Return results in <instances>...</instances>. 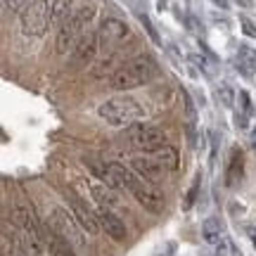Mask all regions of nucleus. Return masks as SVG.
<instances>
[{
    "mask_svg": "<svg viewBox=\"0 0 256 256\" xmlns=\"http://www.w3.org/2000/svg\"><path fill=\"white\" fill-rule=\"evenodd\" d=\"M156 62L150 55L130 57L121 64V69L110 76V86L114 90H133L138 86H145L152 76H156Z\"/></svg>",
    "mask_w": 256,
    "mask_h": 256,
    "instance_id": "f257e3e1",
    "label": "nucleus"
},
{
    "mask_svg": "<svg viewBox=\"0 0 256 256\" xmlns=\"http://www.w3.org/2000/svg\"><path fill=\"white\" fill-rule=\"evenodd\" d=\"M100 116L112 126H130L145 116V110L138 100L130 95H121V98H112V100L100 104Z\"/></svg>",
    "mask_w": 256,
    "mask_h": 256,
    "instance_id": "f03ea898",
    "label": "nucleus"
},
{
    "mask_svg": "<svg viewBox=\"0 0 256 256\" xmlns=\"http://www.w3.org/2000/svg\"><path fill=\"white\" fill-rule=\"evenodd\" d=\"M48 226L55 230L57 235H62L74 249H86V230L81 228V223L76 220V216L69 214L66 209L57 206V209L50 214Z\"/></svg>",
    "mask_w": 256,
    "mask_h": 256,
    "instance_id": "7ed1b4c3",
    "label": "nucleus"
},
{
    "mask_svg": "<svg viewBox=\"0 0 256 256\" xmlns=\"http://www.w3.org/2000/svg\"><path fill=\"white\" fill-rule=\"evenodd\" d=\"M50 8H52V5H48V0H34V2L22 12V17H19L22 34L28 38L43 36L48 31V26H50Z\"/></svg>",
    "mask_w": 256,
    "mask_h": 256,
    "instance_id": "20e7f679",
    "label": "nucleus"
},
{
    "mask_svg": "<svg viewBox=\"0 0 256 256\" xmlns=\"http://www.w3.org/2000/svg\"><path fill=\"white\" fill-rule=\"evenodd\" d=\"M128 142L138 150L145 152H156L159 147L166 145V133L156 126H145V124H130L128 126Z\"/></svg>",
    "mask_w": 256,
    "mask_h": 256,
    "instance_id": "39448f33",
    "label": "nucleus"
},
{
    "mask_svg": "<svg viewBox=\"0 0 256 256\" xmlns=\"http://www.w3.org/2000/svg\"><path fill=\"white\" fill-rule=\"evenodd\" d=\"M130 36L128 26L121 22V19H114V17H107L102 19L100 28H98V38H100V46L107 50V48H116L121 46L126 38Z\"/></svg>",
    "mask_w": 256,
    "mask_h": 256,
    "instance_id": "423d86ee",
    "label": "nucleus"
},
{
    "mask_svg": "<svg viewBox=\"0 0 256 256\" xmlns=\"http://www.w3.org/2000/svg\"><path fill=\"white\" fill-rule=\"evenodd\" d=\"M98 50H100V38H98V34H83L81 40H78L76 48L72 50V66L74 69L88 66V62L95 60Z\"/></svg>",
    "mask_w": 256,
    "mask_h": 256,
    "instance_id": "0eeeda50",
    "label": "nucleus"
},
{
    "mask_svg": "<svg viewBox=\"0 0 256 256\" xmlns=\"http://www.w3.org/2000/svg\"><path fill=\"white\" fill-rule=\"evenodd\" d=\"M133 197H136L138 202H140V206H145L147 211H152V214H159V211L164 209V194L156 190L154 185H150L145 180H140L138 183V188L133 190Z\"/></svg>",
    "mask_w": 256,
    "mask_h": 256,
    "instance_id": "6e6552de",
    "label": "nucleus"
},
{
    "mask_svg": "<svg viewBox=\"0 0 256 256\" xmlns=\"http://www.w3.org/2000/svg\"><path fill=\"white\" fill-rule=\"evenodd\" d=\"M98 214V220H100V226H102V230L110 235L112 240H116V242H124L126 240V235H128V230H126V223L114 214L112 209H98L95 211Z\"/></svg>",
    "mask_w": 256,
    "mask_h": 256,
    "instance_id": "1a4fd4ad",
    "label": "nucleus"
},
{
    "mask_svg": "<svg viewBox=\"0 0 256 256\" xmlns=\"http://www.w3.org/2000/svg\"><path fill=\"white\" fill-rule=\"evenodd\" d=\"M69 204H72V211H74V216H76V220L81 223V228L86 230L88 235H98L102 230L100 220H98V214H92V211L88 209L81 200H76L74 194H69Z\"/></svg>",
    "mask_w": 256,
    "mask_h": 256,
    "instance_id": "9d476101",
    "label": "nucleus"
},
{
    "mask_svg": "<svg viewBox=\"0 0 256 256\" xmlns=\"http://www.w3.org/2000/svg\"><path fill=\"white\" fill-rule=\"evenodd\" d=\"M130 168L140 178H145L147 183H159L162 176H164V166L159 164L156 159H150V156H133L130 159Z\"/></svg>",
    "mask_w": 256,
    "mask_h": 256,
    "instance_id": "9b49d317",
    "label": "nucleus"
},
{
    "mask_svg": "<svg viewBox=\"0 0 256 256\" xmlns=\"http://www.w3.org/2000/svg\"><path fill=\"white\" fill-rule=\"evenodd\" d=\"M81 36H83V31L78 28V24H76L74 19H69V22L57 31V40H55L57 55H66L72 48H76V43L81 40Z\"/></svg>",
    "mask_w": 256,
    "mask_h": 256,
    "instance_id": "f8f14e48",
    "label": "nucleus"
},
{
    "mask_svg": "<svg viewBox=\"0 0 256 256\" xmlns=\"http://www.w3.org/2000/svg\"><path fill=\"white\" fill-rule=\"evenodd\" d=\"M40 235H43V242H46V247H48V252H50V256H76V249H74L72 244L62 238V235H57V232L50 228L48 223L43 226Z\"/></svg>",
    "mask_w": 256,
    "mask_h": 256,
    "instance_id": "ddd939ff",
    "label": "nucleus"
},
{
    "mask_svg": "<svg viewBox=\"0 0 256 256\" xmlns=\"http://www.w3.org/2000/svg\"><path fill=\"white\" fill-rule=\"evenodd\" d=\"M110 171H112V178H114L116 188H124V190L133 192L138 188V183H140V178H138L136 171L124 164H119V162H110Z\"/></svg>",
    "mask_w": 256,
    "mask_h": 256,
    "instance_id": "4468645a",
    "label": "nucleus"
},
{
    "mask_svg": "<svg viewBox=\"0 0 256 256\" xmlns=\"http://www.w3.org/2000/svg\"><path fill=\"white\" fill-rule=\"evenodd\" d=\"M242 174H244V156H242V150L235 145L230 150L228 171H226V185H228V188H238L240 180H242Z\"/></svg>",
    "mask_w": 256,
    "mask_h": 256,
    "instance_id": "2eb2a0df",
    "label": "nucleus"
},
{
    "mask_svg": "<svg viewBox=\"0 0 256 256\" xmlns=\"http://www.w3.org/2000/svg\"><path fill=\"white\" fill-rule=\"evenodd\" d=\"M232 64H235V69H240V74L252 76L256 72V50H252L249 46H240L238 55L232 57Z\"/></svg>",
    "mask_w": 256,
    "mask_h": 256,
    "instance_id": "dca6fc26",
    "label": "nucleus"
},
{
    "mask_svg": "<svg viewBox=\"0 0 256 256\" xmlns=\"http://www.w3.org/2000/svg\"><path fill=\"white\" fill-rule=\"evenodd\" d=\"M90 192H92V200L98 202L102 209H116V206H121L119 194L112 190L110 185H90Z\"/></svg>",
    "mask_w": 256,
    "mask_h": 256,
    "instance_id": "f3484780",
    "label": "nucleus"
},
{
    "mask_svg": "<svg viewBox=\"0 0 256 256\" xmlns=\"http://www.w3.org/2000/svg\"><path fill=\"white\" fill-rule=\"evenodd\" d=\"M202 238L206 240L209 244H218L220 240L226 238V226L218 216H211L202 223Z\"/></svg>",
    "mask_w": 256,
    "mask_h": 256,
    "instance_id": "a211bd4d",
    "label": "nucleus"
},
{
    "mask_svg": "<svg viewBox=\"0 0 256 256\" xmlns=\"http://www.w3.org/2000/svg\"><path fill=\"white\" fill-rule=\"evenodd\" d=\"M72 0H55L50 8V26L62 28L69 19H72Z\"/></svg>",
    "mask_w": 256,
    "mask_h": 256,
    "instance_id": "6ab92c4d",
    "label": "nucleus"
},
{
    "mask_svg": "<svg viewBox=\"0 0 256 256\" xmlns=\"http://www.w3.org/2000/svg\"><path fill=\"white\" fill-rule=\"evenodd\" d=\"M121 66H119V55L116 52H110L107 57H102L100 62H95L92 66V76L95 78H102V76H107V74H116Z\"/></svg>",
    "mask_w": 256,
    "mask_h": 256,
    "instance_id": "aec40b11",
    "label": "nucleus"
},
{
    "mask_svg": "<svg viewBox=\"0 0 256 256\" xmlns=\"http://www.w3.org/2000/svg\"><path fill=\"white\" fill-rule=\"evenodd\" d=\"M154 159L164 166V168H168V171L178 168V150H176V147H171V145L159 147V150L154 152Z\"/></svg>",
    "mask_w": 256,
    "mask_h": 256,
    "instance_id": "412c9836",
    "label": "nucleus"
},
{
    "mask_svg": "<svg viewBox=\"0 0 256 256\" xmlns=\"http://www.w3.org/2000/svg\"><path fill=\"white\" fill-rule=\"evenodd\" d=\"M180 98H183V110H185V119H188V126H190V136L194 133V124H197V107L192 102L188 88H180Z\"/></svg>",
    "mask_w": 256,
    "mask_h": 256,
    "instance_id": "4be33fe9",
    "label": "nucleus"
},
{
    "mask_svg": "<svg viewBox=\"0 0 256 256\" xmlns=\"http://www.w3.org/2000/svg\"><path fill=\"white\" fill-rule=\"evenodd\" d=\"M216 95H218V102L226 110H232V107H235V98H238V95H235L230 83H220L218 88H216Z\"/></svg>",
    "mask_w": 256,
    "mask_h": 256,
    "instance_id": "5701e85b",
    "label": "nucleus"
},
{
    "mask_svg": "<svg viewBox=\"0 0 256 256\" xmlns=\"http://www.w3.org/2000/svg\"><path fill=\"white\" fill-rule=\"evenodd\" d=\"M214 247H216V249H214V254H216V256H242V252L238 249V244H235L228 235L220 240L218 244H214Z\"/></svg>",
    "mask_w": 256,
    "mask_h": 256,
    "instance_id": "b1692460",
    "label": "nucleus"
},
{
    "mask_svg": "<svg viewBox=\"0 0 256 256\" xmlns=\"http://www.w3.org/2000/svg\"><path fill=\"white\" fill-rule=\"evenodd\" d=\"M200 183H202V174H197L194 176V180H192V185H190V190H188V194H185V200H183V209L185 211H190L192 206H194L197 194H200Z\"/></svg>",
    "mask_w": 256,
    "mask_h": 256,
    "instance_id": "393cba45",
    "label": "nucleus"
},
{
    "mask_svg": "<svg viewBox=\"0 0 256 256\" xmlns=\"http://www.w3.org/2000/svg\"><path fill=\"white\" fill-rule=\"evenodd\" d=\"M138 19H140V24L145 26V31H147V36H150V40H152L154 46H162V38H159V34H156L154 24L150 22V17H147V14H142V12H140V14H138Z\"/></svg>",
    "mask_w": 256,
    "mask_h": 256,
    "instance_id": "a878e982",
    "label": "nucleus"
},
{
    "mask_svg": "<svg viewBox=\"0 0 256 256\" xmlns=\"http://www.w3.org/2000/svg\"><path fill=\"white\" fill-rule=\"evenodd\" d=\"M2 5H5V12L17 14V12H24L31 2H28V0H2Z\"/></svg>",
    "mask_w": 256,
    "mask_h": 256,
    "instance_id": "bb28decb",
    "label": "nucleus"
},
{
    "mask_svg": "<svg viewBox=\"0 0 256 256\" xmlns=\"http://www.w3.org/2000/svg\"><path fill=\"white\" fill-rule=\"evenodd\" d=\"M240 102H242V114L254 116V104H252V100H249V95L244 90H240Z\"/></svg>",
    "mask_w": 256,
    "mask_h": 256,
    "instance_id": "cd10ccee",
    "label": "nucleus"
},
{
    "mask_svg": "<svg viewBox=\"0 0 256 256\" xmlns=\"http://www.w3.org/2000/svg\"><path fill=\"white\" fill-rule=\"evenodd\" d=\"M190 60H192L194 64H197V66H200V69H202L204 74H211V72H214V66H211L209 60H206L204 55H190Z\"/></svg>",
    "mask_w": 256,
    "mask_h": 256,
    "instance_id": "c85d7f7f",
    "label": "nucleus"
},
{
    "mask_svg": "<svg viewBox=\"0 0 256 256\" xmlns=\"http://www.w3.org/2000/svg\"><path fill=\"white\" fill-rule=\"evenodd\" d=\"M240 26H242V31H244L249 38H256V24L252 22V19L240 17Z\"/></svg>",
    "mask_w": 256,
    "mask_h": 256,
    "instance_id": "c756f323",
    "label": "nucleus"
},
{
    "mask_svg": "<svg viewBox=\"0 0 256 256\" xmlns=\"http://www.w3.org/2000/svg\"><path fill=\"white\" fill-rule=\"evenodd\" d=\"M232 121H235L238 130H247V128H249V116H247V114H242V112H235Z\"/></svg>",
    "mask_w": 256,
    "mask_h": 256,
    "instance_id": "7c9ffc66",
    "label": "nucleus"
},
{
    "mask_svg": "<svg viewBox=\"0 0 256 256\" xmlns=\"http://www.w3.org/2000/svg\"><path fill=\"white\" fill-rule=\"evenodd\" d=\"M185 24H188V28H190L192 34H202L200 22H197V19H194V17H188V19H185Z\"/></svg>",
    "mask_w": 256,
    "mask_h": 256,
    "instance_id": "2f4dec72",
    "label": "nucleus"
},
{
    "mask_svg": "<svg viewBox=\"0 0 256 256\" xmlns=\"http://www.w3.org/2000/svg\"><path fill=\"white\" fill-rule=\"evenodd\" d=\"M174 252H176V244H174V242H168V244H166V249H164V252H159V254H156V256H171V254H174Z\"/></svg>",
    "mask_w": 256,
    "mask_h": 256,
    "instance_id": "473e14b6",
    "label": "nucleus"
},
{
    "mask_svg": "<svg viewBox=\"0 0 256 256\" xmlns=\"http://www.w3.org/2000/svg\"><path fill=\"white\" fill-rule=\"evenodd\" d=\"M214 2H216L218 8H223V10H226V8H228V5H230V0H214Z\"/></svg>",
    "mask_w": 256,
    "mask_h": 256,
    "instance_id": "72a5a7b5",
    "label": "nucleus"
},
{
    "mask_svg": "<svg viewBox=\"0 0 256 256\" xmlns=\"http://www.w3.org/2000/svg\"><path fill=\"white\" fill-rule=\"evenodd\" d=\"M249 142H252V147H254V150H256V128H254V130H252V136H249Z\"/></svg>",
    "mask_w": 256,
    "mask_h": 256,
    "instance_id": "f704fd0d",
    "label": "nucleus"
},
{
    "mask_svg": "<svg viewBox=\"0 0 256 256\" xmlns=\"http://www.w3.org/2000/svg\"><path fill=\"white\" fill-rule=\"evenodd\" d=\"M249 238H252V242H254V247H256V226L249 228Z\"/></svg>",
    "mask_w": 256,
    "mask_h": 256,
    "instance_id": "c9c22d12",
    "label": "nucleus"
},
{
    "mask_svg": "<svg viewBox=\"0 0 256 256\" xmlns=\"http://www.w3.org/2000/svg\"><path fill=\"white\" fill-rule=\"evenodd\" d=\"M238 5H242V8H252V0H235Z\"/></svg>",
    "mask_w": 256,
    "mask_h": 256,
    "instance_id": "e433bc0d",
    "label": "nucleus"
}]
</instances>
